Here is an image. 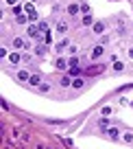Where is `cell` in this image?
<instances>
[{
	"instance_id": "cell-24",
	"label": "cell",
	"mask_w": 133,
	"mask_h": 149,
	"mask_svg": "<svg viewBox=\"0 0 133 149\" xmlns=\"http://www.w3.org/2000/svg\"><path fill=\"white\" fill-rule=\"evenodd\" d=\"M129 55H131V57H133V48H131V51H129Z\"/></svg>"
},
{
	"instance_id": "cell-14",
	"label": "cell",
	"mask_w": 133,
	"mask_h": 149,
	"mask_svg": "<svg viewBox=\"0 0 133 149\" xmlns=\"http://www.w3.org/2000/svg\"><path fill=\"white\" fill-rule=\"evenodd\" d=\"M18 77H20V79H31V77H28V72H26V70H20V72H18Z\"/></svg>"
},
{
	"instance_id": "cell-6",
	"label": "cell",
	"mask_w": 133,
	"mask_h": 149,
	"mask_svg": "<svg viewBox=\"0 0 133 149\" xmlns=\"http://www.w3.org/2000/svg\"><path fill=\"white\" fill-rule=\"evenodd\" d=\"M103 53H105V48H103V46H96V48L92 51V57H94V59H98V57H101Z\"/></svg>"
},
{
	"instance_id": "cell-19",
	"label": "cell",
	"mask_w": 133,
	"mask_h": 149,
	"mask_svg": "<svg viewBox=\"0 0 133 149\" xmlns=\"http://www.w3.org/2000/svg\"><path fill=\"white\" fill-rule=\"evenodd\" d=\"M39 31H44V33H48V24H46V22H39Z\"/></svg>"
},
{
	"instance_id": "cell-17",
	"label": "cell",
	"mask_w": 133,
	"mask_h": 149,
	"mask_svg": "<svg viewBox=\"0 0 133 149\" xmlns=\"http://www.w3.org/2000/svg\"><path fill=\"white\" fill-rule=\"evenodd\" d=\"M72 88H83V79H74L72 81Z\"/></svg>"
},
{
	"instance_id": "cell-23",
	"label": "cell",
	"mask_w": 133,
	"mask_h": 149,
	"mask_svg": "<svg viewBox=\"0 0 133 149\" xmlns=\"http://www.w3.org/2000/svg\"><path fill=\"white\" fill-rule=\"evenodd\" d=\"M15 2H18V0H7V5H15Z\"/></svg>"
},
{
	"instance_id": "cell-3",
	"label": "cell",
	"mask_w": 133,
	"mask_h": 149,
	"mask_svg": "<svg viewBox=\"0 0 133 149\" xmlns=\"http://www.w3.org/2000/svg\"><path fill=\"white\" fill-rule=\"evenodd\" d=\"M55 66H57V68H59V70H65V68H68L70 64H68V61H65V59H61V57H59V59L55 61Z\"/></svg>"
},
{
	"instance_id": "cell-9",
	"label": "cell",
	"mask_w": 133,
	"mask_h": 149,
	"mask_svg": "<svg viewBox=\"0 0 133 149\" xmlns=\"http://www.w3.org/2000/svg\"><path fill=\"white\" fill-rule=\"evenodd\" d=\"M103 31H105V24H103V22H96V24H94V33H103Z\"/></svg>"
},
{
	"instance_id": "cell-15",
	"label": "cell",
	"mask_w": 133,
	"mask_h": 149,
	"mask_svg": "<svg viewBox=\"0 0 133 149\" xmlns=\"http://www.w3.org/2000/svg\"><path fill=\"white\" fill-rule=\"evenodd\" d=\"M13 46H15V48H22V46H24V42L20 40V37H15V40H13Z\"/></svg>"
},
{
	"instance_id": "cell-11",
	"label": "cell",
	"mask_w": 133,
	"mask_h": 149,
	"mask_svg": "<svg viewBox=\"0 0 133 149\" xmlns=\"http://www.w3.org/2000/svg\"><path fill=\"white\" fill-rule=\"evenodd\" d=\"M24 9H26V13L31 15V13H35V5H33V2H28L26 7H24Z\"/></svg>"
},
{
	"instance_id": "cell-18",
	"label": "cell",
	"mask_w": 133,
	"mask_h": 149,
	"mask_svg": "<svg viewBox=\"0 0 133 149\" xmlns=\"http://www.w3.org/2000/svg\"><path fill=\"white\" fill-rule=\"evenodd\" d=\"M114 70H118V72H120V70H124V64H120V61H114Z\"/></svg>"
},
{
	"instance_id": "cell-22",
	"label": "cell",
	"mask_w": 133,
	"mask_h": 149,
	"mask_svg": "<svg viewBox=\"0 0 133 149\" xmlns=\"http://www.w3.org/2000/svg\"><path fill=\"white\" fill-rule=\"evenodd\" d=\"M133 140V134H124V143H131Z\"/></svg>"
},
{
	"instance_id": "cell-7",
	"label": "cell",
	"mask_w": 133,
	"mask_h": 149,
	"mask_svg": "<svg viewBox=\"0 0 133 149\" xmlns=\"http://www.w3.org/2000/svg\"><path fill=\"white\" fill-rule=\"evenodd\" d=\"M79 9H81L79 5H70V7H68V13H70V15H76V13H79Z\"/></svg>"
},
{
	"instance_id": "cell-5",
	"label": "cell",
	"mask_w": 133,
	"mask_h": 149,
	"mask_svg": "<svg viewBox=\"0 0 133 149\" xmlns=\"http://www.w3.org/2000/svg\"><path fill=\"white\" fill-rule=\"evenodd\" d=\"M81 24H83V26H90V24H94V18L90 13H85V18L81 20Z\"/></svg>"
},
{
	"instance_id": "cell-16",
	"label": "cell",
	"mask_w": 133,
	"mask_h": 149,
	"mask_svg": "<svg viewBox=\"0 0 133 149\" xmlns=\"http://www.w3.org/2000/svg\"><path fill=\"white\" fill-rule=\"evenodd\" d=\"M57 31H59V33H65V31H68V24H65V22H61L59 26H57Z\"/></svg>"
},
{
	"instance_id": "cell-20",
	"label": "cell",
	"mask_w": 133,
	"mask_h": 149,
	"mask_svg": "<svg viewBox=\"0 0 133 149\" xmlns=\"http://www.w3.org/2000/svg\"><path fill=\"white\" fill-rule=\"evenodd\" d=\"M13 13L20 15V13H22V7H15V5H13Z\"/></svg>"
},
{
	"instance_id": "cell-13",
	"label": "cell",
	"mask_w": 133,
	"mask_h": 149,
	"mask_svg": "<svg viewBox=\"0 0 133 149\" xmlns=\"http://www.w3.org/2000/svg\"><path fill=\"white\" fill-rule=\"evenodd\" d=\"M9 59L13 61V64H18V61L22 59V57H20V53H13V55H9Z\"/></svg>"
},
{
	"instance_id": "cell-12",
	"label": "cell",
	"mask_w": 133,
	"mask_h": 149,
	"mask_svg": "<svg viewBox=\"0 0 133 149\" xmlns=\"http://www.w3.org/2000/svg\"><path fill=\"white\" fill-rule=\"evenodd\" d=\"M15 20H18V24H24V22L28 20V15H22V13H20V15H15Z\"/></svg>"
},
{
	"instance_id": "cell-2",
	"label": "cell",
	"mask_w": 133,
	"mask_h": 149,
	"mask_svg": "<svg viewBox=\"0 0 133 149\" xmlns=\"http://www.w3.org/2000/svg\"><path fill=\"white\" fill-rule=\"evenodd\" d=\"M101 70H105V66H90V68H85V74L94 77V74H98Z\"/></svg>"
},
{
	"instance_id": "cell-10",
	"label": "cell",
	"mask_w": 133,
	"mask_h": 149,
	"mask_svg": "<svg viewBox=\"0 0 133 149\" xmlns=\"http://www.w3.org/2000/svg\"><path fill=\"white\" fill-rule=\"evenodd\" d=\"M37 88H39V92H48V90H50L52 86H50V84H39Z\"/></svg>"
},
{
	"instance_id": "cell-8",
	"label": "cell",
	"mask_w": 133,
	"mask_h": 149,
	"mask_svg": "<svg viewBox=\"0 0 133 149\" xmlns=\"http://www.w3.org/2000/svg\"><path fill=\"white\" fill-rule=\"evenodd\" d=\"M70 74H72V77H76V74H81V68H79V66H70V70H68Z\"/></svg>"
},
{
	"instance_id": "cell-21",
	"label": "cell",
	"mask_w": 133,
	"mask_h": 149,
	"mask_svg": "<svg viewBox=\"0 0 133 149\" xmlns=\"http://www.w3.org/2000/svg\"><path fill=\"white\" fill-rule=\"evenodd\" d=\"M109 136L111 138H118V130H109Z\"/></svg>"
},
{
	"instance_id": "cell-4",
	"label": "cell",
	"mask_w": 133,
	"mask_h": 149,
	"mask_svg": "<svg viewBox=\"0 0 133 149\" xmlns=\"http://www.w3.org/2000/svg\"><path fill=\"white\" fill-rule=\"evenodd\" d=\"M28 84H31V86H39V84H41V77H39V74H31Z\"/></svg>"
},
{
	"instance_id": "cell-1",
	"label": "cell",
	"mask_w": 133,
	"mask_h": 149,
	"mask_svg": "<svg viewBox=\"0 0 133 149\" xmlns=\"http://www.w3.org/2000/svg\"><path fill=\"white\" fill-rule=\"evenodd\" d=\"M39 33H41V31H39V26H28L26 35H28V37H33V40H39V37H41Z\"/></svg>"
}]
</instances>
